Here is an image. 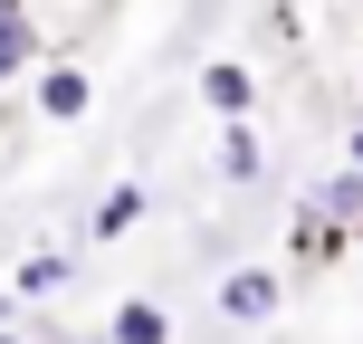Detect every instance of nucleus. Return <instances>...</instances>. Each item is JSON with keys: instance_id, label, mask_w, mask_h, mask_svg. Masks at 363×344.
I'll return each instance as SVG.
<instances>
[{"instance_id": "1", "label": "nucleus", "mask_w": 363, "mask_h": 344, "mask_svg": "<svg viewBox=\"0 0 363 344\" xmlns=\"http://www.w3.org/2000/svg\"><path fill=\"white\" fill-rule=\"evenodd\" d=\"M277 306H287V277L277 268H230L220 277V316H230V326H268Z\"/></svg>"}, {"instance_id": "2", "label": "nucleus", "mask_w": 363, "mask_h": 344, "mask_svg": "<svg viewBox=\"0 0 363 344\" xmlns=\"http://www.w3.org/2000/svg\"><path fill=\"white\" fill-rule=\"evenodd\" d=\"M86 106H96V77L77 67V57H38V115H48V125H77Z\"/></svg>"}, {"instance_id": "3", "label": "nucleus", "mask_w": 363, "mask_h": 344, "mask_svg": "<svg viewBox=\"0 0 363 344\" xmlns=\"http://www.w3.org/2000/svg\"><path fill=\"white\" fill-rule=\"evenodd\" d=\"M38 57H48V29L29 19V0H0V87H19Z\"/></svg>"}, {"instance_id": "4", "label": "nucleus", "mask_w": 363, "mask_h": 344, "mask_svg": "<svg viewBox=\"0 0 363 344\" xmlns=\"http://www.w3.org/2000/svg\"><path fill=\"white\" fill-rule=\"evenodd\" d=\"M345 220H325V211H306V201H296V220H287V258L296 268H325V258H345Z\"/></svg>"}, {"instance_id": "5", "label": "nucleus", "mask_w": 363, "mask_h": 344, "mask_svg": "<svg viewBox=\"0 0 363 344\" xmlns=\"http://www.w3.org/2000/svg\"><path fill=\"white\" fill-rule=\"evenodd\" d=\"M201 106H211L220 125H230V115H258V77L239 67V57H211V67H201Z\"/></svg>"}, {"instance_id": "6", "label": "nucleus", "mask_w": 363, "mask_h": 344, "mask_svg": "<svg viewBox=\"0 0 363 344\" xmlns=\"http://www.w3.org/2000/svg\"><path fill=\"white\" fill-rule=\"evenodd\" d=\"M67 287H77V258L67 249H29L10 268V296H29V306H38V296H67Z\"/></svg>"}, {"instance_id": "7", "label": "nucleus", "mask_w": 363, "mask_h": 344, "mask_svg": "<svg viewBox=\"0 0 363 344\" xmlns=\"http://www.w3.org/2000/svg\"><path fill=\"white\" fill-rule=\"evenodd\" d=\"M258 172H268V144H258L249 115H230L220 125V182H258Z\"/></svg>"}, {"instance_id": "8", "label": "nucleus", "mask_w": 363, "mask_h": 344, "mask_svg": "<svg viewBox=\"0 0 363 344\" xmlns=\"http://www.w3.org/2000/svg\"><path fill=\"white\" fill-rule=\"evenodd\" d=\"M106 344H172V316L153 306V296H125V306L106 316Z\"/></svg>"}, {"instance_id": "9", "label": "nucleus", "mask_w": 363, "mask_h": 344, "mask_svg": "<svg viewBox=\"0 0 363 344\" xmlns=\"http://www.w3.org/2000/svg\"><path fill=\"white\" fill-rule=\"evenodd\" d=\"M306 211H325V220H345V230H363V172H354V163L325 172V182L306 192Z\"/></svg>"}, {"instance_id": "10", "label": "nucleus", "mask_w": 363, "mask_h": 344, "mask_svg": "<svg viewBox=\"0 0 363 344\" xmlns=\"http://www.w3.org/2000/svg\"><path fill=\"white\" fill-rule=\"evenodd\" d=\"M144 211H153V201H144V182H115V192L96 201V220H86V239H125V230H134V220H144Z\"/></svg>"}, {"instance_id": "11", "label": "nucleus", "mask_w": 363, "mask_h": 344, "mask_svg": "<svg viewBox=\"0 0 363 344\" xmlns=\"http://www.w3.org/2000/svg\"><path fill=\"white\" fill-rule=\"evenodd\" d=\"M345 163H354V172H363V125H354V144H345Z\"/></svg>"}, {"instance_id": "12", "label": "nucleus", "mask_w": 363, "mask_h": 344, "mask_svg": "<svg viewBox=\"0 0 363 344\" xmlns=\"http://www.w3.org/2000/svg\"><path fill=\"white\" fill-rule=\"evenodd\" d=\"M0 326H10V287H0Z\"/></svg>"}, {"instance_id": "13", "label": "nucleus", "mask_w": 363, "mask_h": 344, "mask_svg": "<svg viewBox=\"0 0 363 344\" xmlns=\"http://www.w3.org/2000/svg\"><path fill=\"white\" fill-rule=\"evenodd\" d=\"M0 344H19V335H10V326H0Z\"/></svg>"}]
</instances>
